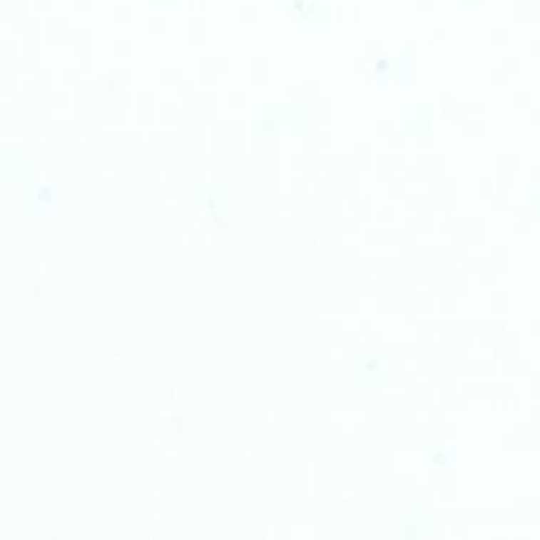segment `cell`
<instances>
[{"label": "cell", "mask_w": 540, "mask_h": 540, "mask_svg": "<svg viewBox=\"0 0 540 540\" xmlns=\"http://www.w3.org/2000/svg\"><path fill=\"white\" fill-rule=\"evenodd\" d=\"M388 68H390V61L385 59V57H380V59L377 61V67H376L377 75L384 79L385 76H388Z\"/></svg>", "instance_id": "6da1fadb"}]
</instances>
